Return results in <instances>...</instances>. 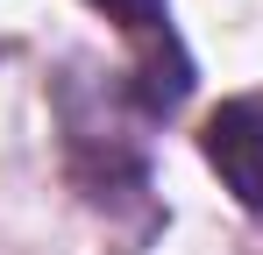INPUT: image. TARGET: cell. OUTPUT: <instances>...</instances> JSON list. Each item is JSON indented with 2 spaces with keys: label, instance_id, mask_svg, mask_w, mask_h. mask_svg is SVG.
Listing matches in <instances>:
<instances>
[{
  "label": "cell",
  "instance_id": "1",
  "mask_svg": "<svg viewBox=\"0 0 263 255\" xmlns=\"http://www.w3.org/2000/svg\"><path fill=\"white\" fill-rule=\"evenodd\" d=\"M199 149H206V163L220 170V184H228L242 206L263 213V92L214 107V121H206V135H199Z\"/></svg>",
  "mask_w": 263,
  "mask_h": 255
},
{
  "label": "cell",
  "instance_id": "2",
  "mask_svg": "<svg viewBox=\"0 0 263 255\" xmlns=\"http://www.w3.org/2000/svg\"><path fill=\"white\" fill-rule=\"evenodd\" d=\"M92 7H107V14H121L128 29H157V22H164V0H92Z\"/></svg>",
  "mask_w": 263,
  "mask_h": 255
}]
</instances>
